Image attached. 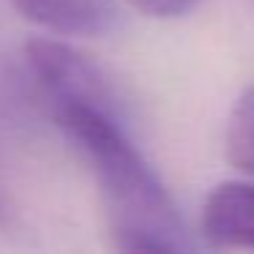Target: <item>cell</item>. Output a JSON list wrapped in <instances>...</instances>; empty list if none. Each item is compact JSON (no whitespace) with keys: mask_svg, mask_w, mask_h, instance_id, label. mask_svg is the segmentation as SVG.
I'll return each mask as SVG.
<instances>
[{"mask_svg":"<svg viewBox=\"0 0 254 254\" xmlns=\"http://www.w3.org/2000/svg\"><path fill=\"white\" fill-rule=\"evenodd\" d=\"M50 115L93 170L112 246L150 254L191 249L175 199L131 142L123 112L61 107Z\"/></svg>","mask_w":254,"mask_h":254,"instance_id":"6da1fadb","label":"cell"},{"mask_svg":"<svg viewBox=\"0 0 254 254\" xmlns=\"http://www.w3.org/2000/svg\"><path fill=\"white\" fill-rule=\"evenodd\" d=\"M25 63L50 112L61 107H99L123 112L110 77L99 63L74 47L58 39H33L25 47Z\"/></svg>","mask_w":254,"mask_h":254,"instance_id":"7a4b0ae2","label":"cell"},{"mask_svg":"<svg viewBox=\"0 0 254 254\" xmlns=\"http://www.w3.org/2000/svg\"><path fill=\"white\" fill-rule=\"evenodd\" d=\"M199 235L210 249H254V183L224 181L210 189Z\"/></svg>","mask_w":254,"mask_h":254,"instance_id":"3957f363","label":"cell"},{"mask_svg":"<svg viewBox=\"0 0 254 254\" xmlns=\"http://www.w3.org/2000/svg\"><path fill=\"white\" fill-rule=\"evenodd\" d=\"M11 6L55 36H104L118 19L112 0H11Z\"/></svg>","mask_w":254,"mask_h":254,"instance_id":"277c9868","label":"cell"},{"mask_svg":"<svg viewBox=\"0 0 254 254\" xmlns=\"http://www.w3.org/2000/svg\"><path fill=\"white\" fill-rule=\"evenodd\" d=\"M224 156L235 170L254 175V85L232 104L224 128Z\"/></svg>","mask_w":254,"mask_h":254,"instance_id":"5b68a950","label":"cell"},{"mask_svg":"<svg viewBox=\"0 0 254 254\" xmlns=\"http://www.w3.org/2000/svg\"><path fill=\"white\" fill-rule=\"evenodd\" d=\"M126 3L150 19H175L186 17L199 0H126Z\"/></svg>","mask_w":254,"mask_h":254,"instance_id":"8992f818","label":"cell"}]
</instances>
